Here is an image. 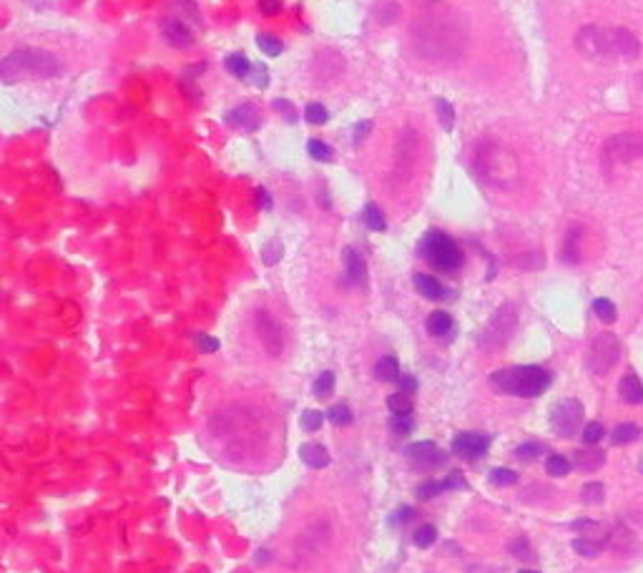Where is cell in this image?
Returning a JSON list of instances; mask_svg holds the SVG:
<instances>
[{
	"mask_svg": "<svg viewBox=\"0 0 643 573\" xmlns=\"http://www.w3.org/2000/svg\"><path fill=\"white\" fill-rule=\"evenodd\" d=\"M575 48L588 58H626V61H633L641 53V43L626 28L586 26L575 35Z\"/></svg>",
	"mask_w": 643,
	"mask_h": 573,
	"instance_id": "1",
	"label": "cell"
},
{
	"mask_svg": "<svg viewBox=\"0 0 643 573\" xmlns=\"http://www.w3.org/2000/svg\"><path fill=\"white\" fill-rule=\"evenodd\" d=\"M61 71V61L50 50L43 48H18L8 53L0 63L3 83H15L21 78H53Z\"/></svg>",
	"mask_w": 643,
	"mask_h": 573,
	"instance_id": "2",
	"label": "cell"
},
{
	"mask_svg": "<svg viewBox=\"0 0 643 573\" xmlns=\"http://www.w3.org/2000/svg\"><path fill=\"white\" fill-rule=\"evenodd\" d=\"M550 382H553V375L538 365L505 367L490 375L492 390H498L500 395H515V397H538L550 387Z\"/></svg>",
	"mask_w": 643,
	"mask_h": 573,
	"instance_id": "3",
	"label": "cell"
},
{
	"mask_svg": "<svg viewBox=\"0 0 643 573\" xmlns=\"http://www.w3.org/2000/svg\"><path fill=\"white\" fill-rule=\"evenodd\" d=\"M475 166L477 173L488 184H495V187H512L518 181V159H515V153H510L500 144H492V141L477 146Z\"/></svg>",
	"mask_w": 643,
	"mask_h": 573,
	"instance_id": "4",
	"label": "cell"
},
{
	"mask_svg": "<svg viewBox=\"0 0 643 573\" xmlns=\"http://www.w3.org/2000/svg\"><path fill=\"white\" fill-rule=\"evenodd\" d=\"M420 254L440 272H457L465 262L463 249L457 247L452 236L440 232V229H430L428 234L422 236Z\"/></svg>",
	"mask_w": 643,
	"mask_h": 573,
	"instance_id": "5",
	"label": "cell"
},
{
	"mask_svg": "<svg viewBox=\"0 0 643 573\" xmlns=\"http://www.w3.org/2000/svg\"><path fill=\"white\" fill-rule=\"evenodd\" d=\"M643 156V133H615L603 144V171L611 173L615 166L628 164Z\"/></svg>",
	"mask_w": 643,
	"mask_h": 573,
	"instance_id": "6",
	"label": "cell"
},
{
	"mask_svg": "<svg viewBox=\"0 0 643 573\" xmlns=\"http://www.w3.org/2000/svg\"><path fill=\"white\" fill-rule=\"evenodd\" d=\"M618 355H621L618 337L611 335V332H601V335L591 342V350H588V370L593 375H598V377H601V375H608L615 362H618Z\"/></svg>",
	"mask_w": 643,
	"mask_h": 573,
	"instance_id": "7",
	"label": "cell"
},
{
	"mask_svg": "<svg viewBox=\"0 0 643 573\" xmlns=\"http://www.w3.org/2000/svg\"><path fill=\"white\" fill-rule=\"evenodd\" d=\"M515 325H518L515 307H512V304H505V307H500V310L490 317V322H488V327H485L480 342H483L485 347H490V350H498V347H503L505 342L512 337Z\"/></svg>",
	"mask_w": 643,
	"mask_h": 573,
	"instance_id": "8",
	"label": "cell"
},
{
	"mask_svg": "<svg viewBox=\"0 0 643 573\" xmlns=\"http://www.w3.org/2000/svg\"><path fill=\"white\" fill-rule=\"evenodd\" d=\"M550 425L560 438H573L583 425V405L575 397H563L550 410Z\"/></svg>",
	"mask_w": 643,
	"mask_h": 573,
	"instance_id": "9",
	"label": "cell"
},
{
	"mask_svg": "<svg viewBox=\"0 0 643 573\" xmlns=\"http://www.w3.org/2000/svg\"><path fill=\"white\" fill-rule=\"evenodd\" d=\"M329 538H332V525H329V520L327 518H317L311 520V523H307V528L302 533H299L297 538V556H317L322 548L329 543Z\"/></svg>",
	"mask_w": 643,
	"mask_h": 573,
	"instance_id": "10",
	"label": "cell"
},
{
	"mask_svg": "<svg viewBox=\"0 0 643 573\" xmlns=\"http://www.w3.org/2000/svg\"><path fill=\"white\" fill-rule=\"evenodd\" d=\"M254 325L259 332V339H262L264 350L271 355V357H279L284 353V332L282 325L277 322V317H271L267 310H259L254 314Z\"/></svg>",
	"mask_w": 643,
	"mask_h": 573,
	"instance_id": "11",
	"label": "cell"
},
{
	"mask_svg": "<svg viewBox=\"0 0 643 573\" xmlns=\"http://www.w3.org/2000/svg\"><path fill=\"white\" fill-rule=\"evenodd\" d=\"M407 458L412 460V463L422 465V468H435V465L445 463V453L443 448L437 445V442L432 440H420V442H412V445H407Z\"/></svg>",
	"mask_w": 643,
	"mask_h": 573,
	"instance_id": "12",
	"label": "cell"
},
{
	"mask_svg": "<svg viewBox=\"0 0 643 573\" xmlns=\"http://www.w3.org/2000/svg\"><path fill=\"white\" fill-rule=\"evenodd\" d=\"M490 448V438L483 435V433H460V435L452 440V453L460 458H480L488 453Z\"/></svg>",
	"mask_w": 643,
	"mask_h": 573,
	"instance_id": "13",
	"label": "cell"
},
{
	"mask_svg": "<svg viewBox=\"0 0 643 573\" xmlns=\"http://www.w3.org/2000/svg\"><path fill=\"white\" fill-rule=\"evenodd\" d=\"M161 33L173 48H191L194 46V33L181 18H164L161 21Z\"/></svg>",
	"mask_w": 643,
	"mask_h": 573,
	"instance_id": "14",
	"label": "cell"
},
{
	"mask_svg": "<svg viewBox=\"0 0 643 573\" xmlns=\"http://www.w3.org/2000/svg\"><path fill=\"white\" fill-rule=\"evenodd\" d=\"M227 124L231 126V129H236V131L251 133L262 126V116H259V111H256L254 104H242L229 111Z\"/></svg>",
	"mask_w": 643,
	"mask_h": 573,
	"instance_id": "15",
	"label": "cell"
},
{
	"mask_svg": "<svg viewBox=\"0 0 643 573\" xmlns=\"http://www.w3.org/2000/svg\"><path fill=\"white\" fill-rule=\"evenodd\" d=\"M342 259H345V279H347V284H352V287H362V284L367 282L365 256H362L354 247H345V252H342Z\"/></svg>",
	"mask_w": 643,
	"mask_h": 573,
	"instance_id": "16",
	"label": "cell"
},
{
	"mask_svg": "<svg viewBox=\"0 0 643 573\" xmlns=\"http://www.w3.org/2000/svg\"><path fill=\"white\" fill-rule=\"evenodd\" d=\"M412 284H415V290L420 292L422 297L432 299V302H440V299H445V294H448L443 282L435 279L432 274H415L412 276Z\"/></svg>",
	"mask_w": 643,
	"mask_h": 573,
	"instance_id": "17",
	"label": "cell"
},
{
	"mask_svg": "<svg viewBox=\"0 0 643 573\" xmlns=\"http://www.w3.org/2000/svg\"><path fill=\"white\" fill-rule=\"evenodd\" d=\"M299 458H302V463L314 470L329 465V453H327V448L322 442H305V445L299 448Z\"/></svg>",
	"mask_w": 643,
	"mask_h": 573,
	"instance_id": "18",
	"label": "cell"
},
{
	"mask_svg": "<svg viewBox=\"0 0 643 573\" xmlns=\"http://www.w3.org/2000/svg\"><path fill=\"white\" fill-rule=\"evenodd\" d=\"M606 543H608V536H606V533L593 536V531H591V533H586V536H581V538L573 541V551L586 556V558H593V556H598V553L606 548Z\"/></svg>",
	"mask_w": 643,
	"mask_h": 573,
	"instance_id": "19",
	"label": "cell"
},
{
	"mask_svg": "<svg viewBox=\"0 0 643 573\" xmlns=\"http://www.w3.org/2000/svg\"><path fill=\"white\" fill-rule=\"evenodd\" d=\"M618 395H621L623 402L628 405H638L643 402V382L638 380V375H626L621 382H618Z\"/></svg>",
	"mask_w": 643,
	"mask_h": 573,
	"instance_id": "20",
	"label": "cell"
},
{
	"mask_svg": "<svg viewBox=\"0 0 643 573\" xmlns=\"http://www.w3.org/2000/svg\"><path fill=\"white\" fill-rule=\"evenodd\" d=\"M603 460H606V455H603V450H598V448L575 450V455H573V465L575 468H581L583 473H593V470H598L603 465Z\"/></svg>",
	"mask_w": 643,
	"mask_h": 573,
	"instance_id": "21",
	"label": "cell"
},
{
	"mask_svg": "<svg viewBox=\"0 0 643 573\" xmlns=\"http://www.w3.org/2000/svg\"><path fill=\"white\" fill-rule=\"evenodd\" d=\"M581 236H583V229L581 227H573L566 234V242H563V249H560L563 262H568V264L581 262Z\"/></svg>",
	"mask_w": 643,
	"mask_h": 573,
	"instance_id": "22",
	"label": "cell"
},
{
	"mask_svg": "<svg viewBox=\"0 0 643 573\" xmlns=\"http://www.w3.org/2000/svg\"><path fill=\"white\" fill-rule=\"evenodd\" d=\"M374 377L382 380V382H397L400 380V362H397V357L387 355V357L377 359V365H374Z\"/></svg>",
	"mask_w": 643,
	"mask_h": 573,
	"instance_id": "23",
	"label": "cell"
},
{
	"mask_svg": "<svg viewBox=\"0 0 643 573\" xmlns=\"http://www.w3.org/2000/svg\"><path fill=\"white\" fill-rule=\"evenodd\" d=\"M428 332L432 335V337H448L450 332H452V317H450L448 312H443V310H437V312H432L428 317Z\"/></svg>",
	"mask_w": 643,
	"mask_h": 573,
	"instance_id": "24",
	"label": "cell"
},
{
	"mask_svg": "<svg viewBox=\"0 0 643 573\" xmlns=\"http://www.w3.org/2000/svg\"><path fill=\"white\" fill-rule=\"evenodd\" d=\"M224 66H227V71L231 73V76H236V78H249L251 66H254V63H251L244 53H231V55H227V61H224Z\"/></svg>",
	"mask_w": 643,
	"mask_h": 573,
	"instance_id": "25",
	"label": "cell"
},
{
	"mask_svg": "<svg viewBox=\"0 0 643 573\" xmlns=\"http://www.w3.org/2000/svg\"><path fill=\"white\" fill-rule=\"evenodd\" d=\"M362 219H365V224L372 232H385L387 229V221H385V214H382V209L374 204V201H370V204H365V212H362Z\"/></svg>",
	"mask_w": 643,
	"mask_h": 573,
	"instance_id": "26",
	"label": "cell"
},
{
	"mask_svg": "<svg viewBox=\"0 0 643 573\" xmlns=\"http://www.w3.org/2000/svg\"><path fill=\"white\" fill-rule=\"evenodd\" d=\"M435 111H437V121H440V126H443L445 131H452V126H455V109L450 106L448 98H437Z\"/></svg>",
	"mask_w": 643,
	"mask_h": 573,
	"instance_id": "27",
	"label": "cell"
},
{
	"mask_svg": "<svg viewBox=\"0 0 643 573\" xmlns=\"http://www.w3.org/2000/svg\"><path fill=\"white\" fill-rule=\"evenodd\" d=\"M638 425H633V422H621L618 428L613 430V435H611V440H613V445H626V442H633L638 438Z\"/></svg>",
	"mask_w": 643,
	"mask_h": 573,
	"instance_id": "28",
	"label": "cell"
},
{
	"mask_svg": "<svg viewBox=\"0 0 643 573\" xmlns=\"http://www.w3.org/2000/svg\"><path fill=\"white\" fill-rule=\"evenodd\" d=\"M256 46H259V50H262V53L269 55V58H274V55H279L284 50L282 41H279L277 35H271V33H259V35H256Z\"/></svg>",
	"mask_w": 643,
	"mask_h": 573,
	"instance_id": "29",
	"label": "cell"
},
{
	"mask_svg": "<svg viewBox=\"0 0 643 573\" xmlns=\"http://www.w3.org/2000/svg\"><path fill=\"white\" fill-rule=\"evenodd\" d=\"M387 408L392 415H412V400L405 393H394L387 397Z\"/></svg>",
	"mask_w": 643,
	"mask_h": 573,
	"instance_id": "30",
	"label": "cell"
},
{
	"mask_svg": "<svg viewBox=\"0 0 643 573\" xmlns=\"http://www.w3.org/2000/svg\"><path fill=\"white\" fill-rule=\"evenodd\" d=\"M435 541H437V528L432 523L420 525L415 531V536H412V543H415L417 548H430Z\"/></svg>",
	"mask_w": 643,
	"mask_h": 573,
	"instance_id": "31",
	"label": "cell"
},
{
	"mask_svg": "<svg viewBox=\"0 0 643 573\" xmlns=\"http://www.w3.org/2000/svg\"><path fill=\"white\" fill-rule=\"evenodd\" d=\"M390 430H392L397 438L410 435V433L415 430V420H412V415H392V420H390Z\"/></svg>",
	"mask_w": 643,
	"mask_h": 573,
	"instance_id": "32",
	"label": "cell"
},
{
	"mask_svg": "<svg viewBox=\"0 0 643 573\" xmlns=\"http://www.w3.org/2000/svg\"><path fill=\"white\" fill-rule=\"evenodd\" d=\"M334 382H337V380H334V373H329V370H327V373H322L317 380H314V385H311V393L317 395V397H329V395L334 393Z\"/></svg>",
	"mask_w": 643,
	"mask_h": 573,
	"instance_id": "33",
	"label": "cell"
},
{
	"mask_svg": "<svg viewBox=\"0 0 643 573\" xmlns=\"http://www.w3.org/2000/svg\"><path fill=\"white\" fill-rule=\"evenodd\" d=\"M307 151H309L311 159H317V161H332V156H334L332 146L325 144V141H319V138H311L309 144H307Z\"/></svg>",
	"mask_w": 643,
	"mask_h": 573,
	"instance_id": "34",
	"label": "cell"
},
{
	"mask_svg": "<svg viewBox=\"0 0 643 573\" xmlns=\"http://www.w3.org/2000/svg\"><path fill=\"white\" fill-rule=\"evenodd\" d=\"M490 483L498 485V488H508V485L518 483V473L510 468H492L490 470Z\"/></svg>",
	"mask_w": 643,
	"mask_h": 573,
	"instance_id": "35",
	"label": "cell"
},
{
	"mask_svg": "<svg viewBox=\"0 0 643 573\" xmlns=\"http://www.w3.org/2000/svg\"><path fill=\"white\" fill-rule=\"evenodd\" d=\"M593 312H595V317L601 319V322H606V325H611L615 319V304L611 302V299H606V297H598L593 302Z\"/></svg>",
	"mask_w": 643,
	"mask_h": 573,
	"instance_id": "36",
	"label": "cell"
},
{
	"mask_svg": "<svg viewBox=\"0 0 643 573\" xmlns=\"http://www.w3.org/2000/svg\"><path fill=\"white\" fill-rule=\"evenodd\" d=\"M327 420L332 422V425H349V422H352V410H349V405L339 402V405L329 408V413H327Z\"/></svg>",
	"mask_w": 643,
	"mask_h": 573,
	"instance_id": "37",
	"label": "cell"
},
{
	"mask_svg": "<svg viewBox=\"0 0 643 573\" xmlns=\"http://www.w3.org/2000/svg\"><path fill=\"white\" fill-rule=\"evenodd\" d=\"M546 470L550 473V476H555V478L568 476V473H570V460H568V458H563V455H548Z\"/></svg>",
	"mask_w": 643,
	"mask_h": 573,
	"instance_id": "38",
	"label": "cell"
},
{
	"mask_svg": "<svg viewBox=\"0 0 643 573\" xmlns=\"http://www.w3.org/2000/svg\"><path fill=\"white\" fill-rule=\"evenodd\" d=\"M282 254H284V247L279 239H269V242L262 247V259H264V264H269V267L271 264H277L279 259H282Z\"/></svg>",
	"mask_w": 643,
	"mask_h": 573,
	"instance_id": "39",
	"label": "cell"
},
{
	"mask_svg": "<svg viewBox=\"0 0 643 573\" xmlns=\"http://www.w3.org/2000/svg\"><path fill=\"white\" fill-rule=\"evenodd\" d=\"M583 503L588 505H598L603 503V498H606V488H603V483H588L583 485Z\"/></svg>",
	"mask_w": 643,
	"mask_h": 573,
	"instance_id": "40",
	"label": "cell"
},
{
	"mask_svg": "<svg viewBox=\"0 0 643 573\" xmlns=\"http://www.w3.org/2000/svg\"><path fill=\"white\" fill-rule=\"evenodd\" d=\"M305 118H307V121H309V124L322 126V124H327V118H329V111H327L322 104H307V109H305Z\"/></svg>",
	"mask_w": 643,
	"mask_h": 573,
	"instance_id": "41",
	"label": "cell"
},
{
	"mask_svg": "<svg viewBox=\"0 0 643 573\" xmlns=\"http://www.w3.org/2000/svg\"><path fill=\"white\" fill-rule=\"evenodd\" d=\"M443 491H445L443 480H425V483L417 488V498H420V500H432V498L440 496Z\"/></svg>",
	"mask_w": 643,
	"mask_h": 573,
	"instance_id": "42",
	"label": "cell"
},
{
	"mask_svg": "<svg viewBox=\"0 0 643 573\" xmlns=\"http://www.w3.org/2000/svg\"><path fill=\"white\" fill-rule=\"evenodd\" d=\"M322 422H325V415L319 413V410H305V413H302V428H305L307 433H317V430L322 428Z\"/></svg>",
	"mask_w": 643,
	"mask_h": 573,
	"instance_id": "43",
	"label": "cell"
},
{
	"mask_svg": "<svg viewBox=\"0 0 643 573\" xmlns=\"http://www.w3.org/2000/svg\"><path fill=\"white\" fill-rule=\"evenodd\" d=\"M510 553L515 556V558H520V561H530L532 558V548H530V541L528 538H515L510 543Z\"/></svg>",
	"mask_w": 643,
	"mask_h": 573,
	"instance_id": "44",
	"label": "cell"
},
{
	"mask_svg": "<svg viewBox=\"0 0 643 573\" xmlns=\"http://www.w3.org/2000/svg\"><path fill=\"white\" fill-rule=\"evenodd\" d=\"M603 435H606V428H603L601 422H588L586 428H583V442L586 445H595Z\"/></svg>",
	"mask_w": 643,
	"mask_h": 573,
	"instance_id": "45",
	"label": "cell"
},
{
	"mask_svg": "<svg viewBox=\"0 0 643 573\" xmlns=\"http://www.w3.org/2000/svg\"><path fill=\"white\" fill-rule=\"evenodd\" d=\"M249 76H251V83H254L256 88H267V86H269V71H267L264 63H254Z\"/></svg>",
	"mask_w": 643,
	"mask_h": 573,
	"instance_id": "46",
	"label": "cell"
},
{
	"mask_svg": "<svg viewBox=\"0 0 643 573\" xmlns=\"http://www.w3.org/2000/svg\"><path fill=\"white\" fill-rule=\"evenodd\" d=\"M540 453H543V448H540L538 442H523V445H518L515 448V455L520 458V460H535V458H540Z\"/></svg>",
	"mask_w": 643,
	"mask_h": 573,
	"instance_id": "47",
	"label": "cell"
},
{
	"mask_svg": "<svg viewBox=\"0 0 643 573\" xmlns=\"http://www.w3.org/2000/svg\"><path fill=\"white\" fill-rule=\"evenodd\" d=\"M274 111H279V113H282V116L287 118L289 124H294V121H297V109H294V106H291V101H287V98H277V101H274Z\"/></svg>",
	"mask_w": 643,
	"mask_h": 573,
	"instance_id": "48",
	"label": "cell"
},
{
	"mask_svg": "<svg viewBox=\"0 0 643 573\" xmlns=\"http://www.w3.org/2000/svg\"><path fill=\"white\" fill-rule=\"evenodd\" d=\"M196 347H199L201 353L211 355V353L219 350V339L211 337V335H196Z\"/></svg>",
	"mask_w": 643,
	"mask_h": 573,
	"instance_id": "49",
	"label": "cell"
},
{
	"mask_svg": "<svg viewBox=\"0 0 643 573\" xmlns=\"http://www.w3.org/2000/svg\"><path fill=\"white\" fill-rule=\"evenodd\" d=\"M445 491H455V488H465V476L463 470H450L448 478L443 480Z\"/></svg>",
	"mask_w": 643,
	"mask_h": 573,
	"instance_id": "50",
	"label": "cell"
},
{
	"mask_svg": "<svg viewBox=\"0 0 643 573\" xmlns=\"http://www.w3.org/2000/svg\"><path fill=\"white\" fill-rule=\"evenodd\" d=\"M284 0H259V10H262L264 15H277L279 10H282Z\"/></svg>",
	"mask_w": 643,
	"mask_h": 573,
	"instance_id": "51",
	"label": "cell"
},
{
	"mask_svg": "<svg viewBox=\"0 0 643 573\" xmlns=\"http://www.w3.org/2000/svg\"><path fill=\"white\" fill-rule=\"evenodd\" d=\"M397 385H400V393H405V395L417 393V380L412 377V375H400Z\"/></svg>",
	"mask_w": 643,
	"mask_h": 573,
	"instance_id": "52",
	"label": "cell"
},
{
	"mask_svg": "<svg viewBox=\"0 0 643 573\" xmlns=\"http://www.w3.org/2000/svg\"><path fill=\"white\" fill-rule=\"evenodd\" d=\"M412 516H415V511L410 508V505H402V508H397L392 516V523H407V520H412Z\"/></svg>",
	"mask_w": 643,
	"mask_h": 573,
	"instance_id": "53",
	"label": "cell"
},
{
	"mask_svg": "<svg viewBox=\"0 0 643 573\" xmlns=\"http://www.w3.org/2000/svg\"><path fill=\"white\" fill-rule=\"evenodd\" d=\"M256 204H259L264 212H269V209H271V196H269V191H267L264 187L256 189Z\"/></svg>",
	"mask_w": 643,
	"mask_h": 573,
	"instance_id": "54",
	"label": "cell"
},
{
	"mask_svg": "<svg viewBox=\"0 0 643 573\" xmlns=\"http://www.w3.org/2000/svg\"><path fill=\"white\" fill-rule=\"evenodd\" d=\"M370 129H372V121H365V124L354 126V144H362L367 138V133H370Z\"/></svg>",
	"mask_w": 643,
	"mask_h": 573,
	"instance_id": "55",
	"label": "cell"
},
{
	"mask_svg": "<svg viewBox=\"0 0 643 573\" xmlns=\"http://www.w3.org/2000/svg\"><path fill=\"white\" fill-rule=\"evenodd\" d=\"M518 573H538V571H528V568H523V571H518Z\"/></svg>",
	"mask_w": 643,
	"mask_h": 573,
	"instance_id": "56",
	"label": "cell"
},
{
	"mask_svg": "<svg viewBox=\"0 0 643 573\" xmlns=\"http://www.w3.org/2000/svg\"><path fill=\"white\" fill-rule=\"evenodd\" d=\"M641 86H643V76H641Z\"/></svg>",
	"mask_w": 643,
	"mask_h": 573,
	"instance_id": "57",
	"label": "cell"
}]
</instances>
